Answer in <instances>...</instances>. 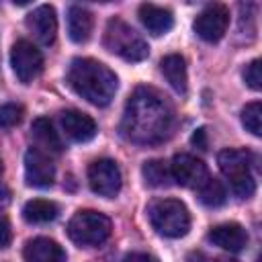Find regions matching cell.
<instances>
[{
  "label": "cell",
  "instance_id": "cell-11",
  "mask_svg": "<svg viewBox=\"0 0 262 262\" xmlns=\"http://www.w3.org/2000/svg\"><path fill=\"white\" fill-rule=\"evenodd\" d=\"M170 172H172V180H176L180 186H186V188H199L209 178V172L203 160L190 154H176L170 164Z\"/></svg>",
  "mask_w": 262,
  "mask_h": 262
},
{
  "label": "cell",
  "instance_id": "cell-29",
  "mask_svg": "<svg viewBox=\"0 0 262 262\" xmlns=\"http://www.w3.org/2000/svg\"><path fill=\"white\" fill-rule=\"evenodd\" d=\"M217 262H237V260H231V258H219Z\"/></svg>",
  "mask_w": 262,
  "mask_h": 262
},
{
  "label": "cell",
  "instance_id": "cell-27",
  "mask_svg": "<svg viewBox=\"0 0 262 262\" xmlns=\"http://www.w3.org/2000/svg\"><path fill=\"white\" fill-rule=\"evenodd\" d=\"M123 262H160V260L151 254H145V252H131L123 258Z\"/></svg>",
  "mask_w": 262,
  "mask_h": 262
},
{
  "label": "cell",
  "instance_id": "cell-19",
  "mask_svg": "<svg viewBox=\"0 0 262 262\" xmlns=\"http://www.w3.org/2000/svg\"><path fill=\"white\" fill-rule=\"evenodd\" d=\"M160 70H162L164 78L168 80V84H170L176 92H180V94L186 92V82H188V78H186V63H184V57H182V55H178V53L166 55V57L160 61Z\"/></svg>",
  "mask_w": 262,
  "mask_h": 262
},
{
  "label": "cell",
  "instance_id": "cell-18",
  "mask_svg": "<svg viewBox=\"0 0 262 262\" xmlns=\"http://www.w3.org/2000/svg\"><path fill=\"white\" fill-rule=\"evenodd\" d=\"M33 137L37 141V149L45 151V154H59L61 151V139L57 135V131L53 129V123L47 117H39L33 121Z\"/></svg>",
  "mask_w": 262,
  "mask_h": 262
},
{
  "label": "cell",
  "instance_id": "cell-6",
  "mask_svg": "<svg viewBox=\"0 0 262 262\" xmlns=\"http://www.w3.org/2000/svg\"><path fill=\"white\" fill-rule=\"evenodd\" d=\"M111 219L98 211H78L68 223V235L78 246H100L111 237Z\"/></svg>",
  "mask_w": 262,
  "mask_h": 262
},
{
  "label": "cell",
  "instance_id": "cell-15",
  "mask_svg": "<svg viewBox=\"0 0 262 262\" xmlns=\"http://www.w3.org/2000/svg\"><path fill=\"white\" fill-rule=\"evenodd\" d=\"M23 254H25V262H66L63 248L49 237L29 239Z\"/></svg>",
  "mask_w": 262,
  "mask_h": 262
},
{
  "label": "cell",
  "instance_id": "cell-8",
  "mask_svg": "<svg viewBox=\"0 0 262 262\" xmlns=\"http://www.w3.org/2000/svg\"><path fill=\"white\" fill-rule=\"evenodd\" d=\"M88 184H90L92 192H96L100 196H106V199L115 196L123 184L121 170H119L117 162L108 160V158L94 160L88 166Z\"/></svg>",
  "mask_w": 262,
  "mask_h": 262
},
{
  "label": "cell",
  "instance_id": "cell-25",
  "mask_svg": "<svg viewBox=\"0 0 262 262\" xmlns=\"http://www.w3.org/2000/svg\"><path fill=\"white\" fill-rule=\"evenodd\" d=\"M244 80L252 90L262 88V74H260V59H252L244 70Z\"/></svg>",
  "mask_w": 262,
  "mask_h": 262
},
{
  "label": "cell",
  "instance_id": "cell-5",
  "mask_svg": "<svg viewBox=\"0 0 262 262\" xmlns=\"http://www.w3.org/2000/svg\"><path fill=\"white\" fill-rule=\"evenodd\" d=\"M252 160L254 156L246 149H223L217 156V162H219V168L225 180L229 182L231 190L242 199L252 196L256 190V180L252 174Z\"/></svg>",
  "mask_w": 262,
  "mask_h": 262
},
{
  "label": "cell",
  "instance_id": "cell-9",
  "mask_svg": "<svg viewBox=\"0 0 262 262\" xmlns=\"http://www.w3.org/2000/svg\"><path fill=\"white\" fill-rule=\"evenodd\" d=\"M229 25V10L223 4H209L194 20V31L203 41H219Z\"/></svg>",
  "mask_w": 262,
  "mask_h": 262
},
{
  "label": "cell",
  "instance_id": "cell-16",
  "mask_svg": "<svg viewBox=\"0 0 262 262\" xmlns=\"http://www.w3.org/2000/svg\"><path fill=\"white\" fill-rule=\"evenodd\" d=\"M94 16L84 6H70L68 8V35L74 43H86L92 35Z\"/></svg>",
  "mask_w": 262,
  "mask_h": 262
},
{
  "label": "cell",
  "instance_id": "cell-7",
  "mask_svg": "<svg viewBox=\"0 0 262 262\" xmlns=\"http://www.w3.org/2000/svg\"><path fill=\"white\" fill-rule=\"evenodd\" d=\"M10 63L18 78V82L29 84L43 72V55L41 51L27 39H18L10 51Z\"/></svg>",
  "mask_w": 262,
  "mask_h": 262
},
{
  "label": "cell",
  "instance_id": "cell-2",
  "mask_svg": "<svg viewBox=\"0 0 262 262\" xmlns=\"http://www.w3.org/2000/svg\"><path fill=\"white\" fill-rule=\"evenodd\" d=\"M66 80L78 96H82L84 100L96 106H106L113 100L119 86L115 72L90 57L72 59Z\"/></svg>",
  "mask_w": 262,
  "mask_h": 262
},
{
  "label": "cell",
  "instance_id": "cell-1",
  "mask_svg": "<svg viewBox=\"0 0 262 262\" xmlns=\"http://www.w3.org/2000/svg\"><path fill=\"white\" fill-rule=\"evenodd\" d=\"M174 129V108L156 88L139 86L127 100L121 131L123 135L141 145L160 143L170 137Z\"/></svg>",
  "mask_w": 262,
  "mask_h": 262
},
{
  "label": "cell",
  "instance_id": "cell-23",
  "mask_svg": "<svg viewBox=\"0 0 262 262\" xmlns=\"http://www.w3.org/2000/svg\"><path fill=\"white\" fill-rule=\"evenodd\" d=\"M242 123L252 135H256V137L262 135V106H260V102H250L242 108Z\"/></svg>",
  "mask_w": 262,
  "mask_h": 262
},
{
  "label": "cell",
  "instance_id": "cell-22",
  "mask_svg": "<svg viewBox=\"0 0 262 262\" xmlns=\"http://www.w3.org/2000/svg\"><path fill=\"white\" fill-rule=\"evenodd\" d=\"M143 180L149 186H168L172 180V172H170V164H166L164 160H149L143 164L141 168Z\"/></svg>",
  "mask_w": 262,
  "mask_h": 262
},
{
  "label": "cell",
  "instance_id": "cell-4",
  "mask_svg": "<svg viewBox=\"0 0 262 262\" xmlns=\"http://www.w3.org/2000/svg\"><path fill=\"white\" fill-rule=\"evenodd\" d=\"M151 227L164 237H182L190 229V213L182 201L160 199L147 209Z\"/></svg>",
  "mask_w": 262,
  "mask_h": 262
},
{
  "label": "cell",
  "instance_id": "cell-20",
  "mask_svg": "<svg viewBox=\"0 0 262 262\" xmlns=\"http://www.w3.org/2000/svg\"><path fill=\"white\" fill-rule=\"evenodd\" d=\"M57 213H59V207L47 199H33L23 207V217L29 223H49L57 217Z\"/></svg>",
  "mask_w": 262,
  "mask_h": 262
},
{
  "label": "cell",
  "instance_id": "cell-28",
  "mask_svg": "<svg viewBox=\"0 0 262 262\" xmlns=\"http://www.w3.org/2000/svg\"><path fill=\"white\" fill-rule=\"evenodd\" d=\"M190 141H192V145H196L199 149H207V129L205 127H199L194 133H192V137H190Z\"/></svg>",
  "mask_w": 262,
  "mask_h": 262
},
{
  "label": "cell",
  "instance_id": "cell-21",
  "mask_svg": "<svg viewBox=\"0 0 262 262\" xmlns=\"http://www.w3.org/2000/svg\"><path fill=\"white\" fill-rule=\"evenodd\" d=\"M196 196L207 207H221L227 201V192H225L223 182L217 178H211V176L196 188Z\"/></svg>",
  "mask_w": 262,
  "mask_h": 262
},
{
  "label": "cell",
  "instance_id": "cell-30",
  "mask_svg": "<svg viewBox=\"0 0 262 262\" xmlns=\"http://www.w3.org/2000/svg\"><path fill=\"white\" fill-rule=\"evenodd\" d=\"M2 170H4V168H2V160H0V178H2Z\"/></svg>",
  "mask_w": 262,
  "mask_h": 262
},
{
  "label": "cell",
  "instance_id": "cell-17",
  "mask_svg": "<svg viewBox=\"0 0 262 262\" xmlns=\"http://www.w3.org/2000/svg\"><path fill=\"white\" fill-rule=\"evenodd\" d=\"M139 18L151 35H166L174 25L172 12L168 8H162L156 4H141L139 6Z\"/></svg>",
  "mask_w": 262,
  "mask_h": 262
},
{
  "label": "cell",
  "instance_id": "cell-13",
  "mask_svg": "<svg viewBox=\"0 0 262 262\" xmlns=\"http://www.w3.org/2000/svg\"><path fill=\"white\" fill-rule=\"evenodd\" d=\"M61 127L66 131V135L78 143L90 141L96 135V123L92 117H88L86 113L80 111H66L61 113Z\"/></svg>",
  "mask_w": 262,
  "mask_h": 262
},
{
  "label": "cell",
  "instance_id": "cell-26",
  "mask_svg": "<svg viewBox=\"0 0 262 262\" xmlns=\"http://www.w3.org/2000/svg\"><path fill=\"white\" fill-rule=\"evenodd\" d=\"M12 239V229H10V221L8 217L0 211V248H6Z\"/></svg>",
  "mask_w": 262,
  "mask_h": 262
},
{
  "label": "cell",
  "instance_id": "cell-24",
  "mask_svg": "<svg viewBox=\"0 0 262 262\" xmlns=\"http://www.w3.org/2000/svg\"><path fill=\"white\" fill-rule=\"evenodd\" d=\"M25 108L16 102H6L0 106V129H10L23 121Z\"/></svg>",
  "mask_w": 262,
  "mask_h": 262
},
{
  "label": "cell",
  "instance_id": "cell-3",
  "mask_svg": "<svg viewBox=\"0 0 262 262\" xmlns=\"http://www.w3.org/2000/svg\"><path fill=\"white\" fill-rule=\"evenodd\" d=\"M102 43L111 53L123 57L125 61H141L149 53L145 39L121 18H111L106 23Z\"/></svg>",
  "mask_w": 262,
  "mask_h": 262
},
{
  "label": "cell",
  "instance_id": "cell-12",
  "mask_svg": "<svg viewBox=\"0 0 262 262\" xmlns=\"http://www.w3.org/2000/svg\"><path fill=\"white\" fill-rule=\"evenodd\" d=\"M27 27L29 31L35 35V39L43 45H51L55 41L57 35V16H55V8L49 4H43L39 8H35L29 16H27Z\"/></svg>",
  "mask_w": 262,
  "mask_h": 262
},
{
  "label": "cell",
  "instance_id": "cell-14",
  "mask_svg": "<svg viewBox=\"0 0 262 262\" xmlns=\"http://www.w3.org/2000/svg\"><path fill=\"white\" fill-rule=\"evenodd\" d=\"M209 242H213L215 246L229 250V252H242L248 244V233L239 223H221L211 227L209 231Z\"/></svg>",
  "mask_w": 262,
  "mask_h": 262
},
{
  "label": "cell",
  "instance_id": "cell-10",
  "mask_svg": "<svg viewBox=\"0 0 262 262\" xmlns=\"http://www.w3.org/2000/svg\"><path fill=\"white\" fill-rule=\"evenodd\" d=\"M55 178V166L49 156L37 147L27 149L25 154V180L35 188H49Z\"/></svg>",
  "mask_w": 262,
  "mask_h": 262
}]
</instances>
